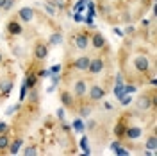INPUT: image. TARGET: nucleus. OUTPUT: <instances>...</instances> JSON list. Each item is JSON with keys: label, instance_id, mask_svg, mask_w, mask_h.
<instances>
[{"label": "nucleus", "instance_id": "nucleus-14", "mask_svg": "<svg viewBox=\"0 0 157 156\" xmlns=\"http://www.w3.org/2000/svg\"><path fill=\"white\" fill-rule=\"evenodd\" d=\"M36 67H38V63H36V61H32V68L27 70L25 79H23V84L29 88V90L39 84V79H38V76H36Z\"/></svg>", "mask_w": 157, "mask_h": 156}, {"label": "nucleus", "instance_id": "nucleus-10", "mask_svg": "<svg viewBox=\"0 0 157 156\" xmlns=\"http://www.w3.org/2000/svg\"><path fill=\"white\" fill-rule=\"evenodd\" d=\"M143 137V127L137 126V124H132L128 120L127 127H125V135H123V140H130V142H136Z\"/></svg>", "mask_w": 157, "mask_h": 156}, {"label": "nucleus", "instance_id": "nucleus-34", "mask_svg": "<svg viewBox=\"0 0 157 156\" xmlns=\"http://www.w3.org/2000/svg\"><path fill=\"white\" fill-rule=\"evenodd\" d=\"M11 126L9 122H6V120H0V133H6V131H9Z\"/></svg>", "mask_w": 157, "mask_h": 156}, {"label": "nucleus", "instance_id": "nucleus-39", "mask_svg": "<svg viewBox=\"0 0 157 156\" xmlns=\"http://www.w3.org/2000/svg\"><path fill=\"white\" fill-rule=\"evenodd\" d=\"M152 23H154L152 20H141V27H143V29H148Z\"/></svg>", "mask_w": 157, "mask_h": 156}, {"label": "nucleus", "instance_id": "nucleus-43", "mask_svg": "<svg viewBox=\"0 0 157 156\" xmlns=\"http://www.w3.org/2000/svg\"><path fill=\"white\" fill-rule=\"evenodd\" d=\"M82 18H84V16H82L80 13H75V14H73V20H75V22H80Z\"/></svg>", "mask_w": 157, "mask_h": 156}, {"label": "nucleus", "instance_id": "nucleus-16", "mask_svg": "<svg viewBox=\"0 0 157 156\" xmlns=\"http://www.w3.org/2000/svg\"><path fill=\"white\" fill-rule=\"evenodd\" d=\"M21 146H23V137H21V135L11 138V144H9V147H7V154H18Z\"/></svg>", "mask_w": 157, "mask_h": 156}, {"label": "nucleus", "instance_id": "nucleus-17", "mask_svg": "<svg viewBox=\"0 0 157 156\" xmlns=\"http://www.w3.org/2000/svg\"><path fill=\"white\" fill-rule=\"evenodd\" d=\"M11 129L9 131H6V133H0V154H7V147L11 144Z\"/></svg>", "mask_w": 157, "mask_h": 156}, {"label": "nucleus", "instance_id": "nucleus-3", "mask_svg": "<svg viewBox=\"0 0 157 156\" xmlns=\"http://www.w3.org/2000/svg\"><path fill=\"white\" fill-rule=\"evenodd\" d=\"M105 68H107V59H105V56L98 54V56H95V58H91V61H89V67H88V70H86V74H88L86 81H88V83H93V81H95V77H97V76H100V74H102Z\"/></svg>", "mask_w": 157, "mask_h": 156}, {"label": "nucleus", "instance_id": "nucleus-11", "mask_svg": "<svg viewBox=\"0 0 157 156\" xmlns=\"http://www.w3.org/2000/svg\"><path fill=\"white\" fill-rule=\"evenodd\" d=\"M6 32H7L9 36H20V34H23V23L18 20L16 14L11 16L9 22L6 23Z\"/></svg>", "mask_w": 157, "mask_h": 156}, {"label": "nucleus", "instance_id": "nucleus-7", "mask_svg": "<svg viewBox=\"0 0 157 156\" xmlns=\"http://www.w3.org/2000/svg\"><path fill=\"white\" fill-rule=\"evenodd\" d=\"M48 49L50 47L45 39H36V43H34V47H32V59H34L36 63H43L45 59L48 58V52H50Z\"/></svg>", "mask_w": 157, "mask_h": 156}, {"label": "nucleus", "instance_id": "nucleus-13", "mask_svg": "<svg viewBox=\"0 0 157 156\" xmlns=\"http://www.w3.org/2000/svg\"><path fill=\"white\" fill-rule=\"evenodd\" d=\"M13 88H14V79L13 76H7V77H0V99H7L13 93Z\"/></svg>", "mask_w": 157, "mask_h": 156}, {"label": "nucleus", "instance_id": "nucleus-36", "mask_svg": "<svg viewBox=\"0 0 157 156\" xmlns=\"http://www.w3.org/2000/svg\"><path fill=\"white\" fill-rule=\"evenodd\" d=\"M130 102H132V97H130V95H125V97L120 99V104H121V106H128Z\"/></svg>", "mask_w": 157, "mask_h": 156}, {"label": "nucleus", "instance_id": "nucleus-18", "mask_svg": "<svg viewBox=\"0 0 157 156\" xmlns=\"http://www.w3.org/2000/svg\"><path fill=\"white\" fill-rule=\"evenodd\" d=\"M63 32H61V31H56V32H52V34H50L48 36V41H47V43H48V47H57V45H61V43H63Z\"/></svg>", "mask_w": 157, "mask_h": 156}, {"label": "nucleus", "instance_id": "nucleus-9", "mask_svg": "<svg viewBox=\"0 0 157 156\" xmlns=\"http://www.w3.org/2000/svg\"><path fill=\"white\" fill-rule=\"evenodd\" d=\"M107 39L105 36L100 32V31H93L91 34H89V49H93L95 52H100V50L107 49Z\"/></svg>", "mask_w": 157, "mask_h": 156}, {"label": "nucleus", "instance_id": "nucleus-42", "mask_svg": "<svg viewBox=\"0 0 157 156\" xmlns=\"http://www.w3.org/2000/svg\"><path fill=\"white\" fill-rule=\"evenodd\" d=\"M113 32H114L116 36H120V38H123V36H125V34H123V32H121L120 29H116V27H113Z\"/></svg>", "mask_w": 157, "mask_h": 156}, {"label": "nucleus", "instance_id": "nucleus-25", "mask_svg": "<svg viewBox=\"0 0 157 156\" xmlns=\"http://www.w3.org/2000/svg\"><path fill=\"white\" fill-rule=\"evenodd\" d=\"M123 84H125V77H123L121 70H118L116 76H114V86H123Z\"/></svg>", "mask_w": 157, "mask_h": 156}, {"label": "nucleus", "instance_id": "nucleus-40", "mask_svg": "<svg viewBox=\"0 0 157 156\" xmlns=\"http://www.w3.org/2000/svg\"><path fill=\"white\" fill-rule=\"evenodd\" d=\"M102 109H104V111H111V109H113V104H111V102H104V104H102Z\"/></svg>", "mask_w": 157, "mask_h": 156}, {"label": "nucleus", "instance_id": "nucleus-28", "mask_svg": "<svg viewBox=\"0 0 157 156\" xmlns=\"http://www.w3.org/2000/svg\"><path fill=\"white\" fill-rule=\"evenodd\" d=\"M20 109H21V102H18V104H14V106L7 108V109H6V115H7V117H11L13 113H16V111H20Z\"/></svg>", "mask_w": 157, "mask_h": 156}, {"label": "nucleus", "instance_id": "nucleus-33", "mask_svg": "<svg viewBox=\"0 0 157 156\" xmlns=\"http://www.w3.org/2000/svg\"><path fill=\"white\" fill-rule=\"evenodd\" d=\"M50 79H52V84L57 86L59 83H61V74H50Z\"/></svg>", "mask_w": 157, "mask_h": 156}, {"label": "nucleus", "instance_id": "nucleus-23", "mask_svg": "<svg viewBox=\"0 0 157 156\" xmlns=\"http://www.w3.org/2000/svg\"><path fill=\"white\" fill-rule=\"evenodd\" d=\"M80 149H82L84 154H91V149H89V144H88V135H84L80 138Z\"/></svg>", "mask_w": 157, "mask_h": 156}, {"label": "nucleus", "instance_id": "nucleus-35", "mask_svg": "<svg viewBox=\"0 0 157 156\" xmlns=\"http://www.w3.org/2000/svg\"><path fill=\"white\" fill-rule=\"evenodd\" d=\"M50 74H61V70H63V65H52V67H50Z\"/></svg>", "mask_w": 157, "mask_h": 156}, {"label": "nucleus", "instance_id": "nucleus-38", "mask_svg": "<svg viewBox=\"0 0 157 156\" xmlns=\"http://www.w3.org/2000/svg\"><path fill=\"white\" fill-rule=\"evenodd\" d=\"M86 2H88V0H78V2H77V6H75V11H77V13L84 11V6H86Z\"/></svg>", "mask_w": 157, "mask_h": 156}, {"label": "nucleus", "instance_id": "nucleus-8", "mask_svg": "<svg viewBox=\"0 0 157 156\" xmlns=\"http://www.w3.org/2000/svg\"><path fill=\"white\" fill-rule=\"evenodd\" d=\"M59 102H61L63 108H66L70 111H75L77 109V101L73 97L71 90H68V88H61L59 90Z\"/></svg>", "mask_w": 157, "mask_h": 156}, {"label": "nucleus", "instance_id": "nucleus-31", "mask_svg": "<svg viewBox=\"0 0 157 156\" xmlns=\"http://www.w3.org/2000/svg\"><path fill=\"white\" fill-rule=\"evenodd\" d=\"M36 76H38V79L48 77V76H50V70H48V68H39L38 72H36Z\"/></svg>", "mask_w": 157, "mask_h": 156}, {"label": "nucleus", "instance_id": "nucleus-22", "mask_svg": "<svg viewBox=\"0 0 157 156\" xmlns=\"http://www.w3.org/2000/svg\"><path fill=\"white\" fill-rule=\"evenodd\" d=\"M21 154L23 156H36V154H39L38 144H30V146H27L23 151H21Z\"/></svg>", "mask_w": 157, "mask_h": 156}, {"label": "nucleus", "instance_id": "nucleus-19", "mask_svg": "<svg viewBox=\"0 0 157 156\" xmlns=\"http://www.w3.org/2000/svg\"><path fill=\"white\" fill-rule=\"evenodd\" d=\"M145 149H148V151H155L157 149V135H155V131H152V133L147 137V140H145Z\"/></svg>", "mask_w": 157, "mask_h": 156}, {"label": "nucleus", "instance_id": "nucleus-12", "mask_svg": "<svg viewBox=\"0 0 157 156\" xmlns=\"http://www.w3.org/2000/svg\"><path fill=\"white\" fill-rule=\"evenodd\" d=\"M16 16H18V20L21 22V23L30 25V23L34 22V18H36V9H34V7H30V6H23V7H20V9H18Z\"/></svg>", "mask_w": 157, "mask_h": 156}, {"label": "nucleus", "instance_id": "nucleus-20", "mask_svg": "<svg viewBox=\"0 0 157 156\" xmlns=\"http://www.w3.org/2000/svg\"><path fill=\"white\" fill-rule=\"evenodd\" d=\"M84 129H86V124H84V118L77 117L73 122H71V131H75V133H84Z\"/></svg>", "mask_w": 157, "mask_h": 156}, {"label": "nucleus", "instance_id": "nucleus-44", "mask_svg": "<svg viewBox=\"0 0 157 156\" xmlns=\"http://www.w3.org/2000/svg\"><path fill=\"white\" fill-rule=\"evenodd\" d=\"M4 65V54H2V50H0V67Z\"/></svg>", "mask_w": 157, "mask_h": 156}, {"label": "nucleus", "instance_id": "nucleus-2", "mask_svg": "<svg viewBox=\"0 0 157 156\" xmlns=\"http://www.w3.org/2000/svg\"><path fill=\"white\" fill-rule=\"evenodd\" d=\"M136 111L139 113H147V111H155L157 108V97H155V90H150V92H143L136 97Z\"/></svg>", "mask_w": 157, "mask_h": 156}, {"label": "nucleus", "instance_id": "nucleus-27", "mask_svg": "<svg viewBox=\"0 0 157 156\" xmlns=\"http://www.w3.org/2000/svg\"><path fill=\"white\" fill-rule=\"evenodd\" d=\"M113 153H114L116 156H128V154H130V151H128L127 147H121V146L116 147V149H114Z\"/></svg>", "mask_w": 157, "mask_h": 156}, {"label": "nucleus", "instance_id": "nucleus-37", "mask_svg": "<svg viewBox=\"0 0 157 156\" xmlns=\"http://www.w3.org/2000/svg\"><path fill=\"white\" fill-rule=\"evenodd\" d=\"M134 32H136L134 25H132V23H127V27H125V31H123V34H125V36H128V34H134Z\"/></svg>", "mask_w": 157, "mask_h": 156}, {"label": "nucleus", "instance_id": "nucleus-4", "mask_svg": "<svg viewBox=\"0 0 157 156\" xmlns=\"http://www.w3.org/2000/svg\"><path fill=\"white\" fill-rule=\"evenodd\" d=\"M89 61H91V56L86 54V52H80V56L73 58L70 61V65H66V68H68V72H80V74H84L89 67Z\"/></svg>", "mask_w": 157, "mask_h": 156}, {"label": "nucleus", "instance_id": "nucleus-24", "mask_svg": "<svg viewBox=\"0 0 157 156\" xmlns=\"http://www.w3.org/2000/svg\"><path fill=\"white\" fill-rule=\"evenodd\" d=\"M16 2H18V0H4V2H2V7H0V11H4V13H9Z\"/></svg>", "mask_w": 157, "mask_h": 156}, {"label": "nucleus", "instance_id": "nucleus-6", "mask_svg": "<svg viewBox=\"0 0 157 156\" xmlns=\"http://www.w3.org/2000/svg\"><path fill=\"white\" fill-rule=\"evenodd\" d=\"M71 93H73V97L77 101V104L82 102V101H86V97H88V81H86V77H78L73 81Z\"/></svg>", "mask_w": 157, "mask_h": 156}, {"label": "nucleus", "instance_id": "nucleus-15", "mask_svg": "<svg viewBox=\"0 0 157 156\" xmlns=\"http://www.w3.org/2000/svg\"><path fill=\"white\" fill-rule=\"evenodd\" d=\"M27 101H29V106L32 108H38L39 106V101H41V92H39V86H34L30 88L29 92H27Z\"/></svg>", "mask_w": 157, "mask_h": 156}, {"label": "nucleus", "instance_id": "nucleus-1", "mask_svg": "<svg viewBox=\"0 0 157 156\" xmlns=\"http://www.w3.org/2000/svg\"><path fill=\"white\" fill-rule=\"evenodd\" d=\"M89 34H91V31H88V29H73L70 32L68 41H70V45L73 47V52H88Z\"/></svg>", "mask_w": 157, "mask_h": 156}, {"label": "nucleus", "instance_id": "nucleus-30", "mask_svg": "<svg viewBox=\"0 0 157 156\" xmlns=\"http://www.w3.org/2000/svg\"><path fill=\"white\" fill-rule=\"evenodd\" d=\"M27 92H29V88L21 83V88H20V102H23V101H25V97H27Z\"/></svg>", "mask_w": 157, "mask_h": 156}, {"label": "nucleus", "instance_id": "nucleus-41", "mask_svg": "<svg viewBox=\"0 0 157 156\" xmlns=\"http://www.w3.org/2000/svg\"><path fill=\"white\" fill-rule=\"evenodd\" d=\"M13 54H14V56H21V49H20V47H13Z\"/></svg>", "mask_w": 157, "mask_h": 156}, {"label": "nucleus", "instance_id": "nucleus-32", "mask_svg": "<svg viewBox=\"0 0 157 156\" xmlns=\"http://www.w3.org/2000/svg\"><path fill=\"white\" fill-rule=\"evenodd\" d=\"M56 117H57L59 120H64V118H66V108H59L57 111H56Z\"/></svg>", "mask_w": 157, "mask_h": 156}, {"label": "nucleus", "instance_id": "nucleus-26", "mask_svg": "<svg viewBox=\"0 0 157 156\" xmlns=\"http://www.w3.org/2000/svg\"><path fill=\"white\" fill-rule=\"evenodd\" d=\"M97 127H98V120H95V118H89L88 124H86V129H88V133H93Z\"/></svg>", "mask_w": 157, "mask_h": 156}, {"label": "nucleus", "instance_id": "nucleus-5", "mask_svg": "<svg viewBox=\"0 0 157 156\" xmlns=\"http://www.w3.org/2000/svg\"><path fill=\"white\" fill-rule=\"evenodd\" d=\"M107 95V88L102 86V84H98V83H91L88 86V97L86 101L91 102V104H95V102H102L104 99Z\"/></svg>", "mask_w": 157, "mask_h": 156}, {"label": "nucleus", "instance_id": "nucleus-45", "mask_svg": "<svg viewBox=\"0 0 157 156\" xmlns=\"http://www.w3.org/2000/svg\"><path fill=\"white\" fill-rule=\"evenodd\" d=\"M56 88H57V86H54V84H52V86H48V90H47V92H48V93H52V92H54Z\"/></svg>", "mask_w": 157, "mask_h": 156}, {"label": "nucleus", "instance_id": "nucleus-21", "mask_svg": "<svg viewBox=\"0 0 157 156\" xmlns=\"http://www.w3.org/2000/svg\"><path fill=\"white\" fill-rule=\"evenodd\" d=\"M50 6H54L57 13H63V11L68 7V0H47Z\"/></svg>", "mask_w": 157, "mask_h": 156}, {"label": "nucleus", "instance_id": "nucleus-29", "mask_svg": "<svg viewBox=\"0 0 157 156\" xmlns=\"http://www.w3.org/2000/svg\"><path fill=\"white\" fill-rule=\"evenodd\" d=\"M43 11H47V13H48L50 16H56V14H57L56 7H54V6H50L48 2H45V6H43Z\"/></svg>", "mask_w": 157, "mask_h": 156}]
</instances>
